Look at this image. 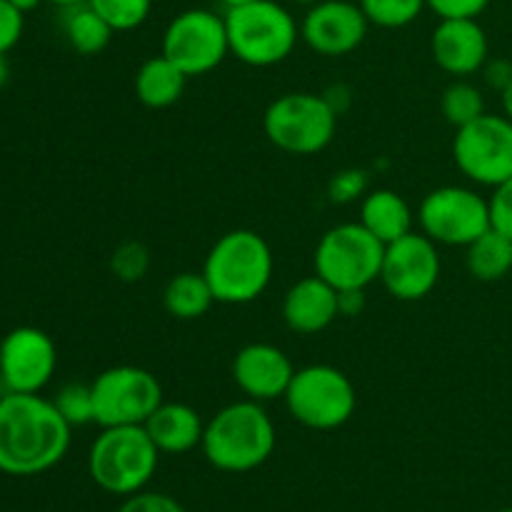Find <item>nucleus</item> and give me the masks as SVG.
Masks as SVG:
<instances>
[{
  "label": "nucleus",
  "mask_w": 512,
  "mask_h": 512,
  "mask_svg": "<svg viewBox=\"0 0 512 512\" xmlns=\"http://www.w3.org/2000/svg\"><path fill=\"white\" fill-rule=\"evenodd\" d=\"M188 75L163 53L148 58L135 73V95L145 108L163 110L183 98Z\"/></svg>",
  "instance_id": "21"
},
{
  "label": "nucleus",
  "mask_w": 512,
  "mask_h": 512,
  "mask_svg": "<svg viewBox=\"0 0 512 512\" xmlns=\"http://www.w3.org/2000/svg\"><path fill=\"white\" fill-rule=\"evenodd\" d=\"M415 215L410 210L408 200L390 188L368 190L360 200V225L383 245L395 243L413 233Z\"/></svg>",
  "instance_id": "20"
},
{
  "label": "nucleus",
  "mask_w": 512,
  "mask_h": 512,
  "mask_svg": "<svg viewBox=\"0 0 512 512\" xmlns=\"http://www.w3.org/2000/svg\"><path fill=\"white\" fill-rule=\"evenodd\" d=\"M160 450L143 425L103 428L88 453V473L100 490L110 495L140 493L158 470Z\"/></svg>",
  "instance_id": "4"
},
{
  "label": "nucleus",
  "mask_w": 512,
  "mask_h": 512,
  "mask_svg": "<svg viewBox=\"0 0 512 512\" xmlns=\"http://www.w3.org/2000/svg\"><path fill=\"white\" fill-rule=\"evenodd\" d=\"M440 110H443V118L448 120L455 130L478 120L483 113H488V110H485L483 90H480L478 85L468 83L465 78H455L453 83L443 90Z\"/></svg>",
  "instance_id": "25"
},
{
  "label": "nucleus",
  "mask_w": 512,
  "mask_h": 512,
  "mask_svg": "<svg viewBox=\"0 0 512 512\" xmlns=\"http://www.w3.org/2000/svg\"><path fill=\"white\" fill-rule=\"evenodd\" d=\"M283 400L293 420L310 430L343 428L358 408L353 380L343 370L323 363L295 370Z\"/></svg>",
  "instance_id": "6"
},
{
  "label": "nucleus",
  "mask_w": 512,
  "mask_h": 512,
  "mask_svg": "<svg viewBox=\"0 0 512 512\" xmlns=\"http://www.w3.org/2000/svg\"><path fill=\"white\" fill-rule=\"evenodd\" d=\"M340 318L338 290L320 275L298 280L283 298V320L293 333L315 335Z\"/></svg>",
  "instance_id": "18"
},
{
  "label": "nucleus",
  "mask_w": 512,
  "mask_h": 512,
  "mask_svg": "<svg viewBox=\"0 0 512 512\" xmlns=\"http://www.w3.org/2000/svg\"><path fill=\"white\" fill-rule=\"evenodd\" d=\"M278 435L273 418L258 400H238L220 408L205 423V460L220 473H250L273 455Z\"/></svg>",
  "instance_id": "2"
},
{
  "label": "nucleus",
  "mask_w": 512,
  "mask_h": 512,
  "mask_svg": "<svg viewBox=\"0 0 512 512\" xmlns=\"http://www.w3.org/2000/svg\"><path fill=\"white\" fill-rule=\"evenodd\" d=\"M58 350L45 330L23 325L0 340V383L5 393H40L53 380Z\"/></svg>",
  "instance_id": "14"
},
{
  "label": "nucleus",
  "mask_w": 512,
  "mask_h": 512,
  "mask_svg": "<svg viewBox=\"0 0 512 512\" xmlns=\"http://www.w3.org/2000/svg\"><path fill=\"white\" fill-rule=\"evenodd\" d=\"M263 130L288 155H318L333 143L338 113L318 93H285L268 105Z\"/></svg>",
  "instance_id": "7"
},
{
  "label": "nucleus",
  "mask_w": 512,
  "mask_h": 512,
  "mask_svg": "<svg viewBox=\"0 0 512 512\" xmlns=\"http://www.w3.org/2000/svg\"><path fill=\"white\" fill-rule=\"evenodd\" d=\"M220 3H223L225 10H228V8H238V5H245V3H255V0H220Z\"/></svg>",
  "instance_id": "40"
},
{
  "label": "nucleus",
  "mask_w": 512,
  "mask_h": 512,
  "mask_svg": "<svg viewBox=\"0 0 512 512\" xmlns=\"http://www.w3.org/2000/svg\"><path fill=\"white\" fill-rule=\"evenodd\" d=\"M95 403V423L100 428L145 425L163 403V385L150 370L138 365H115L90 383Z\"/></svg>",
  "instance_id": "11"
},
{
  "label": "nucleus",
  "mask_w": 512,
  "mask_h": 512,
  "mask_svg": "<svg viewBox=\"0 0 512 512\" xmlns=\"http://www.w3.org/2000/svg\"><path fill=\"white\" fill-rule=\"evenodd\" d=\"M55 408L63 415L65 423L70 428H80V425L95 423V403H93V388L85 383H68L58 390L53 398Z\"/></svg>",
  "instance_id": "28"
},
{
  "label": "nucleus",
  "mask_w": 512,
  "mask_h": 512,
  "mask_svg": "<svg viewBox=\"0 0 512 512\" xmlns=\"http://www.w3.org/2000/svg\"><path fill=\"white\" fill-rule=\"evenodd\" d=\"M295 5H303V8H313L315 3H320V0H293Z\"/></svg>",
  "instance_id": "42"
},
{
  "label": "nucleus",
  "mask_w": 512,
  "mask_h": 512,
  "mask_svg": "<svg viewBox=\"0 0 512 512\" xmlns=\"http://www.w3.org/2000/svg\"><path fill=\"white\" fill-rule=\"evenodd\" d=\"M8 3H13L15 8L20 10V13H30V10L38 8V5L43 3V0H8Z\"/></svg>",
  "instance_id": "37"
},
{
  "label": "nucleus",
  "mask_w": 512,
  "mask_h": 512,
  "mask_svg": "<svg viewBox=\"0 0 512 512\" xmlns=\"http://www.w3.org/2000/svg\"><path fill=\"white\" fill-rule=\"evenodd\" d=\"M453 158L470 183L483 188L503 185L512 178V120L505 113H483L458 128Z\"/></svg>",
  "instance_id": "10"
},
{
  "label": "nucleus",
  "mask_w": 512,
  "mask_h": 512,
  "mask_svg": "<svg viewBox=\"0 0 512 512\" xmlns=\"http://www.w3.org/2000/svg\"><path fill=\"white\" fill-rule=\"evenodd\" d=\"M328 193L333 203H355V200H363L365 193H368V173L358 168L340 170V173L333 175L328 185Z\"/></svg>",
  "instance_id": "30"
},
{
  "label": "nucleus",
  "mask_w": 512,
  "mask_h": 512,
  "mask_svg": "<svg viewBox=\"0 0 512 512\" xmlns=\"http://www.w3.org/2000/svg\"><path fill=\"white\" fill-rule=\"evenodd\" d=\"M163 55L188 78L215 70L230 55L225 15L205 8L178 13L163 33Z\"/></svg>",
  "instance_id": "12"
},
{
  "label": "nucleus",
  "mask_w": 512,
  "mask_h": 512,
  "mask_svg": "<svg viewBox=\"0 0 512 512\" xmlns=\"http://www.w3.org/2000/svg\"><path fill=\"white\" fill-rule=\"evenodd\" d=\"M8 83V60H5V55H0V88Z\"/></svg>",
  "instance_id": "39"
},
{
  "label": "nucleus",
  "mask_w": 512,
  "mask_h": 512,
  "mask_svg": "<svg viewBox=\"0 0 512 512\" xmlns=\"http://www.w3.org/2000/svg\"><path fill=\"white\" fill-rule=\"evenodd\" d=\"M468 273L480 283H498L512 270V240L508 235L490 228L488 233L480 235L478 240L468 245Z\"/></svg>",
  "instance_id": "23"
},
{
  "label": "nucleus",
  "mask_w": 512,
  "mask_h": 512,
  "mask_svg": "<svg viewBox=\"0 0 512 512\" xmlns=\"http://www.w3.org/2000/svg\"><path fill=\"white\" fill-rule=\"evenodd\" d=\"M363 8L350 0H320L300 20V38L313 53L343 58L358 50L368 35Z\"/></svg>",
  "instance_id": "15"
},
{
  "label": "nucleus",
  "mask_w": 512,
  "mask_h": 512,
  "mask_svg": "<svg viewBox=\"0 0 512 512\" xmlns=\"http://www.w3.org/2000/svg\"><path fill=\"white\" fill-rule=\"evenodd\" d=\"M365 18L370 25H378L385 30H398L415 23L428 8L425 0H360Z\"/></svg>",
  "instance_id": "26"
},
{
  "label": "nucleus",
  "mask_w": 512,
  "mask_h": 512,
  "mask_svg": "<svg viewBox=\"0 0 512 512\" xmlns=\"http://www.w3.org/2000/svg\"><path fill=\"white\" fill-rule=\"evenodd\" d=\"M70 425L53 400L40 393H5L0 398V473L33 478L68 455Z\"/></svg>",
  "instance_id": "1"
},
{
  "label": "nucleus",
  "mask_w": 512,
  "mask_h": 512,
  "mask_svg": "<svg viewBox=\"0 0 512 512\" xmlns=\"http://www.w3.org/2000/svg\"><path fill=\"white\" fill-rule=\"evenodd\" d=\"M275 258L268 240L255 230H230L215 240L200 273L208 280L215 303L248 305L268 290Z\"/></svg>",
  "instance_id": "3"
},
{
  "label": "nucleus",
  "mask_w": 512,
  "mask_h": 512,
  "mask_svg": "<svg viewBox=\"0 0 512 512\" xmlns=\"http://www.w3.org/2000/svg\"><path fill=\"white\" fill-rule=\"evenodd\" d=\"M215 295L203 273H178L163 290V305L175 320H198L213 308Z\"/></svg>",
  "instance_id": "24"
},
{
  "label": "nucleus",
  "mask_w": 512,
  "mask_h": 512,
  "mask_svg": "<svg viewBox=\"0 0 512 512\" xmlns=\"http://www.w3.org/2000/svg\"><path fill=\"white\" fill-rule=\"evenodd\" d=\"M23 28L25 13H20L8 0H0V55H8L18 45Z\"/></svg>",
  "instance_id": "32"
},
{
  "label": "nucleus",
  "mask_w": 512,
  "mask_h": 512,
  "mask_svg": "<svg viewBox=\"0 0 512 512\" xmlns=\"http://www.w3.org/2000/svg\"><path fill=\"white\" fill-rule=\"evenodd\" d=\"M420 233L433 243L468 248L473 240L493 228L490 198L463 185H443L430 190L418 208Z\"/></svg>",
  "instance_id": "9"
},
{
  "label": "nucleus",
  "mask_w": 512,
  "mask_h": 512,
  "mask_svg": "<svg viewBox=\"0 0 512 512\" xmlns=\"http://www.w3.org/2000/svg\"><path fill=\"white\" fill-rule=\"evenodd\" d=\"M500 100H503V113L512 120V83L508 85V90H503V93H500Z\"/></svg>",
  "instance_id": "38"
},
{
  "label": "nucleus",
  "mask_w": 512,
  "mask_h": 512,
  "mask_svg": "<svg viewBox=\"0 0 512 512\" xmlns=\"http://www.w3.org/2000/svg\"><path fill=\"white\" fill-rule=\"evenodd\" d=\"M230 53L250 68H273L293 55L300 25L285 5L255 0L225 10Z\"/></svg>",
  "instance_id": "5"
},
{
  "label": "nucleus",
  "mask_w": 512,
  "mask_h": 512,
  "mask_svg": "<svg viewBox=\"0 0 512 512\" xmlns=\"http://www.w3.org/2000/svg\"><path fill=\"white\" fill-rule=\"evenodd\" d=\"M118 512H185V508L170 495L140 490V493L128 495Z\"/></svg>",
  "instance_id": "31"
},
{
  "label": "nucleus",
  "mask_w": 512,
  "mask_h": 512,
  "mask_svg": "<svg viewBox=\"0 0 512 512\" xmlns=\"http://www.w3.org/2000/svg\"><path fill=\"white\" fill-rule=\"evenodd\" d=\"M490 218H493V228L512 240V178L505 180L498 188H493V195H490Z\"/></svg>",
  "instance_id": "33"
},
{
  "label": "nucleus",
  "mask_w": 512,
  "mask_h": 512,
  "mask_svg": "<svg viewBox=\"0 0 512 512\" xmlns=\"http://www.w3.org/2000/svg\"><path fill=\"white\" fill-rule=\"evenodd\" d=\"M293 375V363L278 345L250 343L240 348L233 358L235 385L243 390L245 398L258 400V403L285 398Z\"/></svg>",
  "instance_id": "16"
},
{
  "label": "nucleus",
  "mask_w": 512,
  "mask_h": 512,
  "mask_svg": "<svg viewBox=\"0 0 512 512\" xmlns=\"http://www.w3.org/2000/svg\"><path fill=\"white\" fill-rule=\"evenodd\" d=\"M385 245L360 223L330 228L315 248V275L335 290H365L380 280Z\"/></svg>",
  "instance_id": "8"
},
{
  "label": "nucleus",
  "mask_w": 512,
  "mask_h": 512,
  "mask_svg": "<svg viewBox=\"0 0 512 512\" xmlns=\"http://www.w3.org/2000/svg\"><path fill=\"white\" fill-rule=\"evenodd\" d=\"M115 33H128L148 20L153 0H88Z\"/></svg>",
  "instance_id": "27"
},
{
  "label": "nucleus",
  "mask_w": 512,
  "mask_h": 512,
  "mask_svg": "<svg viewBox=\"0 0 512 512\" xmlns=\"http://www.w3.org/2000/svg\"><path fill=\"white\" fill-rule=\"evenodd\" d=\"M483 80L490 90H508V85L512 83V60L508 58H488V63L483 65Z\"/></svg>",
  "instance_id": "35"
},
{
  "label": "nucleus",
  "mask_w": 512,
  "mask_h": 512,
  "mask_svg": "<svg viewBox=\"0 0 512 512\" xmlns=\"http://www.w3.org/2000/svg\"><path fill=\"white\" fill-rule=\"evenodd\" d=\"M338 308L343 318H355L365 310V290H338Z\"/></svg>",
  "instance_id": "36"
},
{
  "label": "nucleus",
  "mask_w": 512,
  "mask_h": 512,
  "mask_svg": "<svg viewBox=\"0 0 512 512\" xmlns=\"http://www.w3.org/2000/svg\"><path fill=\"white\" fill-rule=\"evenodd\" d=\"M48 3L58 5V8H68V5H78V3H85V0H48Z\"/></svg>",
  "instance_id": "41"
},
{
  "label": "nucleus",
  "mask_w": 512,
  "mask_h": 512,
  "mask_svg": "<svg viewBox=\"0 0 512 512\" xmlns=\"http://www.w3.org/2000/svg\"><path fill=\"white\" fill-rule=\"evenodd\" d=\"M150 268V253L138 240H125L110 255V270L123 283H138L145 278Z\"/></svg>",
  "instance_id": "29"
},
{
  "label": "nucleus",
  "mask_w": 512,
  "mask_h": 512,
  "mask_svg": "<svg viewBox=\"0 0 512 512\" xmlns=\"http://www.w3.org/2000/svg\"><path fill=\"white\" fill-rule=\"evenodd\" d=\"M500 512H512V508H505V510H500Z\"/></svg>",
  "instance_id": "43"
},
{
  "label": "nucleus",
  "mask_w": 512,
  "mask_h": 512,
  "mask_svg": "<svg viewBox=\"0 0 512 512\" xmlns=\"http://www.w3.org/2000/svg\"><path fill=\"white\" fill-rule=\"evenodd\" d=\"M440 270L443 263H440L438 243L413 230L405 238L385 245L380 280L393 298L415 303L433 293L440 280Z\"/></svg>",
  "instance_id": "13"
},
{
  "label": "nucleus",
  "mask_w": 512,
  "mask_h": 512,
  "mask_svg": "<svg viewBox=\"0 0 512 512\" xmlns=\"http://www.w3.org/2000/svg\"><path fill=\"white\" fill-rule=\"evenodd\" d=\"M430 10L438 15L440 20L448 18H480L490 0H425Z\"/></svg>",
  "instance_id": "34"
},
{
  "label": "nucleus",
  "mask_w": 512,
  "mask_h": 512,
  "mask_svg": "<svg viewBox=\"0 0 512 512\" xmlns=\"http://www.w3.org/2000/svg\"><path fill=\"white\" fill-rule=\"evenodd\" d=\"M435 65L453 78H468L483 70L490 58L488 33L478 18L440 20L430 38Z\"/></svg>",
  "instance_id": "17"
},
{
  "label": "nucleus",
  "mask_w": 512,
  "mask_h": 512,
  "mask_svg": "<svg viewBox=\"0 0 512 512\" xmlns=\"http://www.w3.org/2000/svg\"><path fill=\"white\" fill-rule=\"evenodd\" d=\"M155 448L165 455H185L200 448L205 433V423L195 408L185 403H160L155 413L145 420Z\"/></svg>",
  "instance_id": "19"
},
{
  "label": "nucleus",
  "mask_w": 512,
  "mask_h": 512,
  "mask_svg": "<svg viewBox=\"0 0 512 512\" xmlns=\"http://www.w3.org/2000/svg\"><path fill=\"white\" fill-rule=\"evenodd\" d=\"M63 33L70 48L80 55H98L108 48L115 30L103 20V15L85 3L63 8Z\"/></svg>",
  "instance_id": "22"
}]
</instances>
